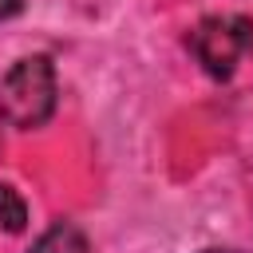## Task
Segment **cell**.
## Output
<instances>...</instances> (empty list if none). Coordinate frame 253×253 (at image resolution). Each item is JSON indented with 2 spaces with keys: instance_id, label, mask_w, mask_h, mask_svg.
Segmentation results:
<instances>
[{
  "instance_id": "6da1fadb",
  "label": "cell",
  "mask_w": 253,
  "mask_h": 253,
  "mask_svg": "<svg viewBox=\"0 0 253 253\" xmlns=\"http://www.w3.org/2000/svg\"><path fill=\"white\" fill-rule=\"evenodd\" d=\"M55 111V67L47 55H28L0 79V119L8 126H43Z\"/></svg>"
},
{
  "instance_id": "7a4b0ae2",
  "label": "cell",
  "mask_w": 253,
  "mask_h": 253,
  "mask_svg": "<svg viewBox=\"0 0 253 253\" xmlns=\"http://www.w3.org/2000/svg\"><path fill=\"white\" fill-rule=\"evenodd\" d=\"M190 47L206 75L229 79L237 59L253 47V20L249 16H210L190 32Z\"/></svg>"
},
{
  "instance_id": "3957f363",
  "label": "cell",
  "mask_w": 253,
  "mask_h": 253,
  "mask_svg": "<svg viewBox=\"0 0 253 253\" xmlns=\"http://www.w3.org/2000/svg\"><path fill=\"white\" fill-rule=\"evenodd\" d=\"M32 253H87V241H83V233H79L75 225L59 221V225H51V229L32 245Z\"/></svg>"
},
{
  "instance_id": "277c9868",
  "label": "cell",
  "mask_w": 253,
  "mask_h": 253,
  "mask_svg": "<svg viewBox=\"0 0 253 253\" xmlns=\"http://www.w3.org/2000/svg\"><path fill=\"white\" fill-rule=\"evenodd\" d=\"M24 225H28V206H24V198H20L12 186L0 182V229L20 233Z\"/></svg>"
},
{
  "instance_id": "5b68a950",
  "label": "cell",
  "mask_w": 253,
  "mask_h": 253,
  "mask_svg": "<svg viewBox=\"0 0 253 253\" xmlns=\"http://www.w3.org/2000/svg\"><path fill=\"white\" fill-rule=\"evenodd\" d=\"M24 8V0H0V20H8V16H16Z\"/></svg>"
},
{
  "instance_id": "8992f818",
  "label": "cell",
  "mask_w": 253,
  "mask_h": 253,
  "mask_svg": "<svg viewBox=\"0 0 253 253\" xmlns=\"http://www.w3.org/2000/svg\"><path fill=\"white\" fill-rule=\"evenodd\" d=\"M206 253H245V249H206Z\"/></svg>"
}]
</instances>
